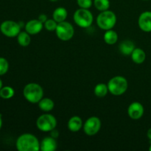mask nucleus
I'll list each match as a JSON object with an SVG mask.
<instances>
[{
  "label": "nucleus",
  "instance_id": "1",
  "mask_svg": "<svg viewBox=\"0 0 151 151\" xmlns=\"http://www.w3.org/2000/svg\"><path fill=\"white\" fill-rule=\"evenodd\" d=\"M16 148L19 151H38L41 150V143L32 134H24L16 140Z\"/></svg>",
  "mask_w": 151,
  "mask_h": 151
},
{
  "label": "nucleus",
  "instance_id": "2",
  "mask_svg": "<svg viewBox=\"0 0 151 151\" xmlns=\"http://www.w3.org/2000/svg\"><path fill=\"white\" fill-rule=\"evenodd\" d=\"M23 95L29 103H38L43 98L44 90L39 84L30 83L27 84L24 88Z\"/></svg>",
  "mask_w": 151,
  "mask_h": 151
},
{
  "label": "nucleus",
  "instance_id": "3",
  "mask_svg": "<svg viewBox=\"0 0 151 151\" xmlns=\"http://www.w3.org/2000/svg\"><path fill=\"white\" fill-rule=\"evenodd\" d=\"M109 92L115 96H119L125 94L128 87V83L126 78L122 76H115L108 83Z\"/></svg>",
  "mask_w": 151,
  "mask_h": 151
},
{
  "label": "nucleus",
  "instance_id": "4",
  "mask_svg": "<svg viewBox=\"0 0 151 151\" xmlns=\"http://www.w3.org/2000/svg\"><path fill=\"white\" fill-rule=\"evenodd\" d=\"M97 25L100 29L103 30L111 29L116 25V16L113 11L111 10H105L102 11L97 17Z\"/></svg>",
  "mask_w": 151,
  "mask_h": 151
},
{
  "label": "nucleus",
  "instance_id": "5",
  "mask_svg": "<svg viewBox=\"0 0 151 151\" xmlns=\"http://www.w3.org/2000/svg\"><path fill=\"white\" fill-rule=\"evenodd\" d=\"M75 23L82 28L89 27L93 23V15L88 9L80 8L75 12L73 16Z\"/></svg>",
  "mask_w": 151,
  "mask_h": 151
},
{
  "label": "nucleus",
  "instance_id": "6",
  "mask_svg": "<svg viewBox=\"0 0 151 151\" xmlns=\"http://www.w3.org/2000/svg\"><path fill=\"white\" fill-rule=\"evenodd\" d=\"M36 125L41 131L50 132L57 126V119L50 114H44L37 119Z\"/></svg>",
  "mask_w": 151,
  "mask_h": 151
},
{
  "label": "nucleus",
  "instance_id": "7",
  "mask_svg": "<svg viewBox=\"0 0 151 151\" xmlns=\"http://www.w3.org/2000/svg\"><path fill=\"white\" fill-rule=\"evenodd\" d=\"M55 33L58 38L63 41H68L72 39L75 34V29L72 24L69 22H62L58 24L55 29Z\"/></svg>",
  "mask_w": 151,
  "mask_h": 151
},
{
  "label": "nucleus",
  "instance_id": "8",
  "mask_svg": "<svg viewBox=\"0 0 151 151\" xmlns=\"http://www.w3.org/2000/svg\"><path fill=\"white\" fill-rule=\"evenodd\" d=\"M21 25L19 23L11 20L3 22L0 25V30L3 35L10 38L16 37L21 32Z\"/></svg>",
  "mask_w": 151,
  "mask_h": 151
},
{
  "label": "nucleus",
  "instance_id": "9",
  "mask_svg": "<svg viewBox=\"0 0 151 151\" xmlns=\"http://www.w3.org/2000/svg\"><path fill=\"white\" fill-rule=\"evenodd\" d=\"M83 131L86 135L94 136L101 128V121L97 116H91L83 124Z\"/></svg>",
  "mask_w": 151,
  "mask_h": 151
},
{
  "label": "nucleus",
  "instance_id": "10",
  "mask_svg": "<svg viewBox=\"0 0 151 151\" xmlns=\"http://www.w3.org/2000/svg\"><path fill=\"white\" fill-rule=\"evenodd\" d=\"M144 112V106L139 102H134L128 106V114L132 119H139L142 118Z\"/></svg>",
  "mask_w": 151,
  "mask_h": 151
},
{
  "label": "nucleus",
  "instance_id": "11",
  "mask_svg": "<svg viewBox=\"0 0 151 151\" xmlns=\"http://www.w3.org/2000/svg\"><path fill=\"white\" fill-rule=\"evenodd\" d=\"M139 27L146 32H151V11H145L138 19Z\"/></svg>",
  "mask_w": 151,
  "mask_h": 151
},
{
  "label": "nucleus",
  "instance_id": "12",
  "mask_svg": "<svg viewBox=\"0 0 151 151\" xmlns=\"http://www.w3.org/2000/svg\"><path fill=\"white\" fill-rule=\"evenodd\" d=\"M44 27V24L38 19H32L27 22L25 24V31L29 35L38 34Z\"/></svg>",
  "mask_w": 151,
  "mask_h": 151
},
{
  "label": "nucleus",
  "instance_id": "13",
  "mask_svg": "<svg viewBox=\"0 0 151 151\" xmlns=\"http://www.w3.org/2000/svg\"><path fill=\"white\" fill-rule=\"evenodd\" d=\"M58 147V143L56 139L51 136L47 137L41 142V150L42 151H55Z\"/></svg>",
  "mask_w": 151,
  "mask_h": 151
},
{
  "label": "nucleus",
  "instance_id": "14",
  "mask_svg": "<svg viewBox=\"0 0 151 151\" xmlns=\"http://www.w3.org/2000/svg\"><path fill=\"white\" fill-rule=\"evenodd\" d=\"M83 126V120L80 116H73L69 119L67 123L68 129L72 132H78Z\"/></svg>",
  "mask_w": 151,
  "mask_h": 151
},
{
  "label": "nucleus",
  "instance_id": "15",
  "mask_svg": "<svg viewBox=\"0 0 151 151\" xmlns=\"http://www.w3.org/2000/svg\"><path fill=\"white\" fill-rule=\"evenodd\" d=\"M135 48V44L131 40L122 41L119 46V52L124 55H131Z\"/></svg>",
  "mask_w": 151,
  "mask_h": 151
},
{
  "label": "nucleus",
  "instance_id": "16",
  "mask_svg": "<svg viewBox=\"0 0 151 151\" xmlns=\"http://www.w3.org/2000/svg\"><path fill=\"white\" fill-rule=\"evenodd\" d=\"M131 59L133 62L137 64H142L146 59V53L142 49L135 48L131 53Z\"/></svg>",
  "mask_w": 151,
  "mask_h": 151
},
{
  "label": "nucleus",
  "instance_id": "17",
  "mask_svg": "<svg viewBox=\"0 0 151 151\" xmlns=\"http://www.w3.org/2000/svg\"><path fill=\"white\" fill-rule=\"evenodd\" d=\"M68 16V12L65 7H57L55 10L53 11L52 13V19L55 21L60 23V22H64L66 21V18Z\"/></svg>",
  "mask_w": 151,
  "mask_h": 151
},
{
  "label": "nucleus",
  "instance_id": "18",
  "mask_svg": "<svg viewBox=\"0 0 151 151\" xmlns=\"http://www.w3.org/2000/svg\"><path fill=\"white\" fill-rule=\"evenodd\" d=\"M38 108L41 109V111L44 112H50L54 109L55 103L52 99L49 98V97H43L41 100L38 103Z\"/></svg>",
  "mask_w": 151,
  "mask_h": 151
},
{
  "label": "nucleus",
  "instance_id": "19",
  "mask_svg": "<svg viewBox=\"0 0 151 151\" xmlns=\"http://www.w3.org/2000/svg\"><path fill=\"white\" fill-rule=\"evenodd\" d=\"M103 39L104 41L109 45H113L116 43L118 40V34L116 33V31L113 29H109L106 30L103 35Z\"/></svg>",
  "mask_w": 151,
  "mask_h": 151
},
{
  "label": "nucleus",
  "instance_id": "20",
  "mask_svg": "<svg viewBox=\"0 0 151 151\" xmlns=\"http://www.w3.org/2000/svg\"><path fill=\"white\" fill-rule=\"evenodd\" d=\"M29 34L26 31H23V32H20L19 35H17V41L19 44L22 47H27L30 44V36Z\"/></svg>",
  "mask_w": 151,
  "mask_h": 151
},
{
  "label": "nucleus",
  "instance_id": "21",
  "mask_svg": "<svg viewBox=\"0 0 151 151\" xmlns=\"http://www.w3.org/2000/svg\"><path fill=\"white\" fill-rule=\"evenodd\" d=\"M109 88H108V85L105 83H98L94 87V92L97 97H104L107 95L108 92H109Z\"/></svg>",
  "mask_w": 151,
  "mask_h": 151
},
{
  "label": "nucleus",
  "instance_id": "22",
  "mask_svg": "<svg viewBox=\"0 0 151 151\" xmlns=\"http://www.w3.org/2000/svg\"><path fill=\"white\" fill-rule=\"evenodd\" d=\"M15 91L12 87L4 86L0 89V97L4 100H8L14 96Z\"/></svg>",
  "mask_w": 151,
  "mask_h": 151
},
{
  "label": "nucleus",
  "instance_id": "23",
  "mask_svg": "<svg viewBox=\"0 0 151 151\" xmlns=\"http://www.w3.org/2000/svg\"><path fill=\"white\" fill-rule=\"evenodd\" d=\"M94 5L99 11H105L109 10L110 7L109 0H94Z\"/></svg>",
  "mask_w": 151,
  "mask_h": 151
},
{
  "label": "nucleus",
  "instance_id": "24",
  "mask_svg": "<svg viewBox=\"0 0 151 151\" xmlns=\"http://www.w3.org/2000/svg\"><path fill=\"white\" fill-rule=\"evenodd\" d=\"M58 22L54 19H47L44 23V27L48 31H55L58 26Z\"/></svg>",
  "mask_w": 151,
  "mask_h": 151
},
{
  "label": "nucleus",
  "instance_id": "25",
  "mask_svg": "<svg viewBox=\"0 0 151 151\" xmlns=\"http://www.w3.org/2000/svg\"><path fill=\"white\" fill-rule=\"evenodd\" d=\"M9 69L8 61L4 58L0 57V75L7 73Z\"/></svg>",
  "mask_w": 151,
  "mask_h": 151
},
{
  "label": "nucleus",
  "instance_id": "26",
  "mask_svg": "<svg viewBox=\"0 0 151 151\" xmlns=\"http://www.w3.org/2000/svg\"><path fill=\"white\" fill-rule=\"evenodd\" d=\"M77 2L81 8L84 9H89L93 4L92 0H77Z\"/></svg>",
  "mask_w": 151,
  "mask_h": 151
},
{
  "label": "nucleus",
  "instance_id": "27",
  "mask_svg": "<svg viewBox=\"0 0 151 151\" xmlns=\"http://www.w3.org/2000/svg\"><path fill=\"white\" fill-rule=\"evenodd\" d=\"M38 19L39 21H41V22H42L43 24L44 23V22H46V21L47 20V16L46 14H44V13H42V14H40L39 16H38Z\"/></svg>",
  "mask_w": 151,
  "mask_h": 151
},
{
  "label": "nucleus",
  "instance_id": "28",
  "mask_svg": "<svg viewBox=\"0 0 151 151\" xmlns=\"http://www.w3.org/2000/svg\"><path fill=\"white\" fill-rule=\"evenodd\" d=\"M50 132H51L50 136H51L52 137H53V138H55V139H57L58 137L59 132L55 129H55H53L52 131H50Z\"/></svg>",
  "mask_w": 151,
  "mask_h": 151
},
{
  "label": "nucleus",
  "instance_id": "29",
  "mask_svg": "<svg viewBox=\"0 0 151 151\" xmlns=\"http://www.w3.org/2000/svg\"><path fill=\"white\" fill-rule=\"evenodd\" d=\"M147 138H148L149 139H150V141H151V128H149L148 131H147Z\"/></svg>",
  "mask_w": 151,
  "mask_h": 151
},
{
  "label": "nucleus",
  "instance_id": "30",
  "mask_svg": "<svg viewBox=\"0 0 151 151\" xmlns=\"http://www.w3.org/2000/svg\"><path fill=\"white\" fill-rule=\"evenodd\" d=\"M1 125H2V119H1V116L0 115V129L1 128Z\"/></svg>",
  "mask_w": 151,
  "mask_h": 151
},
{
  "label": "nucleus",
  "instance_id": "31",
  "mask_svg": "<svg viewBox=\"0 0 151 151\" xmlns=\"http://www.w3.org/2000/svg\"><path fill=\"white\" fill-rule=\"evenodd\" d=\"M1 88H2V82H1V79H0V89H1Z\"/></svg>",
  "mask_w": 151,
  "mask_h": 151
},
{
  "label": "nucleus",
  "instance_id": "32",
  "mask_svg": "<svg viewBox=\"0 0 151 151\" xmlns=\"http://www.w3.org/2000/svg\"><path fill=\"white\" fill-rule=\"evenodd\" d=\"M50 1H58V0H50Z\"/></svg>",
  "mask_w": 151,
  "mask_h": 151
},
{
  "label": "nucleus",
  "instance_id": "33",
  "mask_svg": "<svg viewBox=\"0 0 151 151\" xmlns=\"http://www.w3.org/2000/svg\"><path fill=\"white\" fill-rule=\"evenodd\" d=\"M149 150L151 151V144H150V147H149Z\"/></svg>",
  "mask_w": 151,
  "mask_h": 151
},
{
  "label": "nucleus",
  "instance_id": "34",
  "mask_svg": "<svg viewBox=\"0 0 151 151\" xmlns=\"http://www.w3.org/2000/svg\"><path fill=\"white\" fill-rule=\"evenodd\" d=\"M143 1H148V0H143Z\"/></svg>",
  "mask_w": 151,
  "mask_h": 151
}]
</instances>
